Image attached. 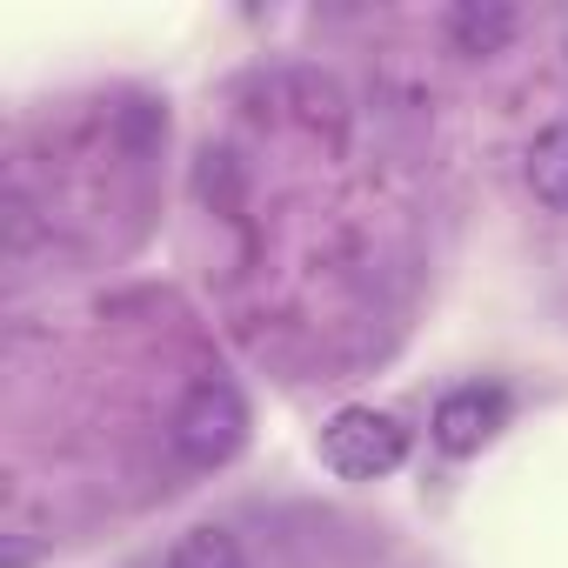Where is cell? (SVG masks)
I'll return each mask as SVG.
<instances>
[{
	"label": "cell",
	"mask_w": 568,
	"mask_h": 568,
	"mask_svg": "<svg viewBox=\"0 0 568 568\" xmlns=\"http://www.w3.org/2000/svg\"><path fill=\"white\" fill-rule=\"evenodd\" d=\"M168 435H174V455L194 462V468H221V462H234L241 442H247V402H241V388L221 382V375L194 382V388L181 395Z\"/></svg>",
	"instance_id": "obj_1"
},
{
	"label": "cell",
	"mask_w": 568,
	"mask_h": 568,
	"mask_svg": "<svg viewBox=\"0 0 568 568\" xmlns=\"http://www.w3.org/2000/svg\"><path fill=\"white\" fill-rule=\"evenodd\" d=\"M322 462L342 475V481H382L408 462V428L388 415V408H335L322 422Z\"/></svg>",
	"instance_id": "obj_2"
},
{
	"label": "cell",
	"mask_w": 568,
	"mask_h": 568,
	"mask_svg": "<svg viewBox=\"0 0 568 568\" xmlns=\"http://www.w3.org/2000/svg\"><path fill=\"white\" fill-rule=\"evenodd\" d=\"M501 428H508V395L495 382H468V388L442 395L435 422H428V435H435L442 455H481Z\"/></svg>",
	"instance_id": "obj_3"
},
{
	"label": "cell",
	"mask_w": 568,
	"mask_h": 568,
	"mask_svg": "<svg viewBox=\"0 0 568 568\" xmlns=\"http://www.w3.org/2000/svg\"><path fill=\"white\" fill-rule=\"evenodd\" d=\"M515 8H501V0H462V8L448 14V41L462 48V54H475V61H488V54H501L508 41H515Z\"/></svg>",
	"instance_id": "obj_4"
},
{
	"label": "cell",
	"mask_w": 568,
	"mask_h": 568,
	"mask_svg": "<svg viewBox=\"0 0 568 568\" xmlns=\"http://www.w3.org/2000/svg\"><path fill=\"white\" fill-rule=\"evenodd\" d=\"M521 174H528V187H535V201L548 214H568V121H555V128H541L528 141Z\"/></svg>",
	"instance_id": "obj_5"
},
{
	"label": "cell",
	"mask_w": 568,
	"mask_h": 568,
	"mask_svg": "<svg viewBox=\"0 0 568 568\" xmlns=\"http://www.w3.org/2000/svg\"><path fill=\"white\" fill-rule=\"evenodd\" d=\"M168 568H247V555L227 528H194L168 548Z\"/></svg>",
	"instance_id": "obj_6"
}]
</instances>
